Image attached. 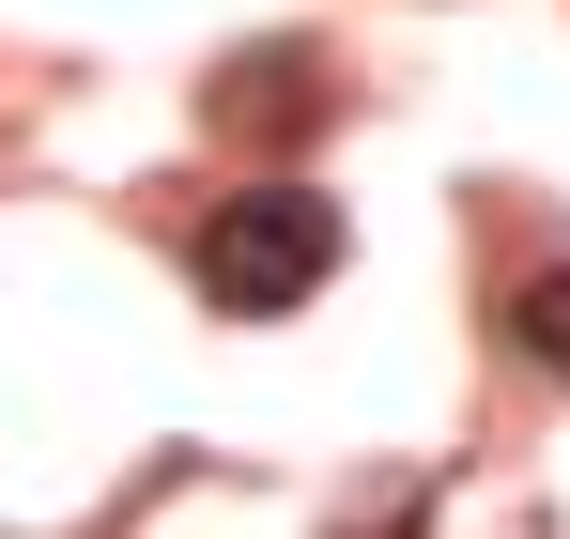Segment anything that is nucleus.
<instances>
[{
  "label": "nucleus",
  "mask_w": 570,
  "mask_h": 539,
  "mask_svg": "<svg viewBox=\"0 0 570 539\" xmlns=\"http://www.w3.org/2000/svg\"><path fill=\"white\" fill-rule=\"evenodd\" d=\"M509 355L540 370V385H570V263H540V277H509Z\"/></svg>",
  "instance_id": "3"
},
{
  "label": "nucleus",
  "mask_w": 570,
  "mask_h": 539,
  "mask_svg": "<svg viewBox=\"0 0 570 539\" xmlns=\"http://www.w3.org/2000/svg\"><path fill=\"white\" fill-rule=\"evenodd\" d=\"M340 247H355V216H340L324 185H232L186 232V277H200L216 324H293V308L340 277Z\"/></svg>",
  "instance_id": "1"
},
{
  "label": "nucleus",
  "mask_w": 570,
  "mask_h": 539,
  "mask_svg": "<svg viewBox=\"0 0 570 539\" xmlns=\"http://www.w3.org/2000/svg\"><path fill=\"white\" fill-rule=\"evenodd\" d=\"M340 92H324V47H263V62H232L216 78V124H247V139H308Z\"/></svg>",
  "instance_id": "2"
}]
</instances>
